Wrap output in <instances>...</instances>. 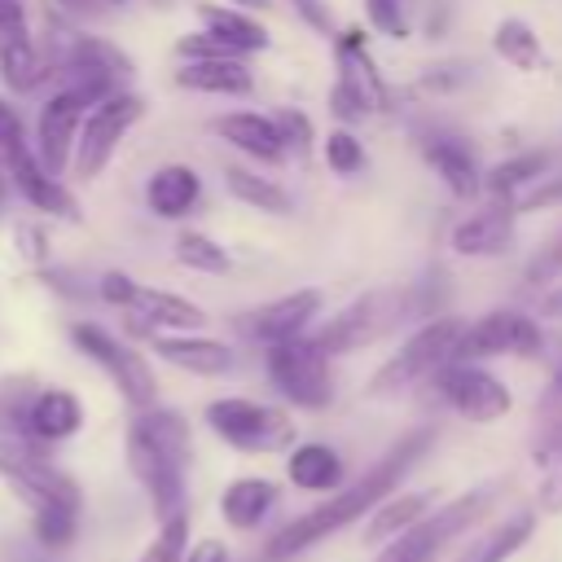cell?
Returning <instances> with one entry per match:
<instances>
[{
	"label": "cell",
	"instance_id": "cell-43",
	"mask_svg": "<svg viewBox=\"0 0 562 562\" xmlns=\"http://www.w3.org/2000/svg\"><path fill=\"white\" fill-rule=\"evenodd\" d=\"M97 299L101 303H110V307H127V299H132V290H136V281L127 277V272H119V268H110V272H101L97 277Z\"/></svg>",
	"mask_w": 562,
	"mask_h": 562
},
{
	"label": "cell",
	"instance_id": "cell-10",
	"mask_svg": "<svg viewBox=\"0 0 562 562\" xmlns=\"http://www.w3.org/2000/svg\"><path fill=\"white\" fill-rule=\"evenodd\" d=\"M263 364H268L272 386L290 404H299V408H329V400H334V369H329V356L312 338L272 342L263 351Z\"/></svg>",
	"mask_w": 562,
	"mask_h": 562
},
{
	"label": "cell",
	"instance_id": "cell-48",
	"mask_svg": "<svg viewBox=\"0 0 562 562\" xmlns=\"http://www.w3.org/2000/svg\"><path fill=\"white\" fill-rule=\"evenodd\" d=\"M540 509H562V461L549 465V474L540 483Z\"/></svg>",
	"mask_w": 562,
	"mask_h": 562
},
{
	"label": "cell",
	"instance_id": "cell-6",
	"mask_svg": "<svg viewBox=\"0 0 562 562\" xmlns=\"http://www.w3.org/2000/svg\"><path fill=\"white\" fill-rule=\"evenodd\" d=\"M70 342H75V351L79 356H88L97 369H105V378L114 382V391L132 404V408H149V404H158V382H154V369H149V360L136 351V347H127L123 338H114L105 325H97V321H70Z\"/></svg>",
	"mask_w": 562,
	"mask_h": 562
},
{
	"label": "cell",
	"instance_id": "cell-54",
	"mask_svg": "<svg viewBox=\"0 0 562 562\" xmlns=\"http://www.w3.org/2000/svg\"><path fill=\"white\" fill-rule=\"evenodd\" d=\"M549 307H553V312H562V294H553V299H549Z\"/></svg>",
	"mask_w": 562,
	"mask_h": 562
},
{
	"label": "cell",
	"instance_id": "cell-4",
	"mask_svg": "<svg viewBox=\"0 0 562 562\" xmlns=\"http://www.w3.org/2000/svg\"><path fill=\"white\" fill-rule=\"evenodd\" d=\"M408 316H413V294H408V285H382V290H369V294H360L356 303H347L338 316H329V321L312 334V342L334 360V356H347V351H360V347L386 338V334H391L400 321H408Z\"/></svg>",
	"mask_w": 562,
	"mask_h": 562
},
{
	"label": "cell",
	"instance_id": "cell-52",
	"mask_svg": "<svg viewBox=\"0 0 562 562\" xmlns=\"http://www.w3.org/2000/svg\"><path fill=\"white\" fill-rule=\"evenodd\" d=\"M9 193H13V189H9V176H4V167H0V215H4V206H9Z\"/></svg>",
	"mask_w": 562,
	"mask_h": 562
},
{
	"label": "cell",
	"instance_id": "cell-14",
	"mask_svg": "<svg viewBox=\"0 0 562 562\" xmlns=\"http://www.w3.org/2000/svg\"><path fill=\"white\" fill-rule=\"evenodd\" d=\"M0 167H4V176H9V189H18V198H22L26 206H35V211H44V215H53V220H70V224L79 220L75 193L66 189L61 176H48V171L40 167L31 140H18V145L0 158Z\"/></svg>",
	"mask_w": 562,
	"mask_h": 562
},
{
	"label": "cell",
	"instance_id": "cell-16",
	"mask_svg": "<svg viewBox=\"0 0 562 562\" xmlns=\"http://www.w3.org/2000/svg\"><path fill=\"white\" fill-rule=\"evenodd\" d=\"M123 312L132 316L127 325L140 338H149V334H193V329L206 325V312L193 299L171 294V290H154V285H140V281H136Z\"/></svg>",
	"mask_w": 562,
	"mask_h": 562
},
{
	"label": "cell",
	"instance_id": "cell-25",
	"mask_svg": "<svg viewBox=\"0 0 562 562\" xmlns=\"http://www.w3.org/2000/svg\"><path fill=\"white\" fill-rule=\"evenodd\" d=\"M198 18H202V31L215 35L220 44H228L237 57L268 48V26L250 9H237V4H198Z\"/></svg>",
	"mask_w": 562,
	"mask_h": 562
},
{
	"label": "cell",
	"instance_id": "cell-37",
	"mask_svg": "<svg viewBox=\"0 0 562 562\" xmlns=\"http://www.w3.org/2000/svg\"><path fill=\"white\" fill-rule=\"evenodd\" d=\"M184 549H189V518L176 514V518L158 522V536H154V544L145 549L140 562H184Z\"/></svg>",
	"mask_w": 562,
	"mask_h": 562
},
{
	"label": "cell",
	"instance_id": "cell-55",
	"mask_svg": "<svg viewBox=\"0 0 562 562\" xmlns=\"http://www.w3.org/2000/svg\"><path fill=\"white\" fill-rule=\"evenodd\" d=\"M101 4H105V9H110V4H127V0H101Z\"/></svg>",
	"mask_w": 562,
	"mask_h": 562
},
{
	"label": "cell",
	"instance_id": "cell-1",
	"mask_svg": "<svg viewBox=\"0 0 562 562\" xmlns=\"http://www.w3.org/2000/svg\"><path fill=\"white\" fill-rule=\"evenodd\" d=\"M430 443H435V426H417V430H408V435H400L360 479H351L342 492H334L329 501H321L316 509H307V514H299V518H290L268 544H263V553H259V562H290V558H299V553H307L312 544H321V540H329L334 531H342V527H351L356 518H364L378 501H386L391 492H395V483L430 452Z\"/></svg>",
	"mask_w": 562,
	"mask_h": 562
},
{
	"label": "cell",
	"instance_id": "cell-13",
	"mask_svg": "<svg viewBox=\"0 0 562 562\" xmlns=\"http://www.w3.org/2000/svg\"><path fill=\"white\" fill-rule=\"evenodd\" d=\"M544 334L527 312H487L461 329L452 360H487V356H540Z\"/></svg>",
	"mask_w": 562,
	"mask_h": 562
},
{
	"label": "cell",
	"instance_id": "cell-32",
	"mask_svg": "<svg viewBox=\"0 0 562 562\" xmlns=\"http://www.w3.org/2000/svg\"><path fill=\"white\" fill-rule=\"evenodd\" d=\"M492 48L501 61H509L514 70H536L540 66V35L531 31V22L522 18H501L496 31H492Z\"/></svg>",
	"mask_w": 562,
	"mask_h": 562
},
{
	"label": "cell",
	"instance_id": "cell-22",
	"mask_svg": "<svg viewBox=\"0 0 562 562\" xmlns=\"http://www.w3.org/2000/svg\"><path fill=\"white\" fill-rule=\"evenodd\" d=\"M202 198V176L189 162H162L145 180V206L158 220H184Z\"/></svg>",
	"mask_w": 562,
	"mask_h": 562
},
{
	"label": "cell",
	"instance_id": "cell-36",
	"mask_svg": "<svg viewBox=\"0 0 562 562\" xmlns=\"http://www.w3.org/2000/svg\"><path fill=\"white\" fill-rule=\"evenodd\" d=\"M75 531H79V509H70V505H35L31 536H35L40 549L61 553V549L75 544Z\"/></svg>",
	"mask_w": 562,
	"mask_h": 562
},
{
	"label": "cell",
	"instance_id": "cell-49",
	"mask_svg": "<svg viewBox=\"0 0 562 562\" xmlns=\"http://www.w3.org/2000/svg\"><path fill=\"white\" fill-rule=\"evenodd\" d=\"M184 562H228V549L220 540H202V544L184 549Z\"/></svg>",
	"mask_w": 562,
	"mask_h": 562
},
{
	"label": "cell",
	"instance_id": "cell-27",
	"mask_svg": "<svg viewBox=\"0 0 562 562\" xmlns=\"http://www.w3.org/2000/svg\"><path fill=\"white\" fill-rule=\"evenodd\" d=\"M272 505H277V483H268V479H233L220 492V514L237 531H255Z\"/></svg>",
	"mask_w": 562,
	"mask_h": 562
},
{
	"label": "cell",
	"instance_id": "cell-15",
	"mask_svg": "<svg viewBox=\"0 0 562 562\" xmlns=\"http://www.w3.org/2000/svg\"><path fill=\"white\" fill-rule=\"evenodd\" d=\"M79 119H83V105L53 88L44 101H40V114H35V158L48 176H66L70 171V149H75V136H79Z\"/></svg>",
	"mask_w": 562,
	"mask_h": 562
},
{
	"label": "cell",
	"instance_id": "cell-9",
	"mask_svg": "<svg viewBox=\"0 0 562 562\" xmlns=\"http://www.w3.org/2000/svg\"><path fill=\"white\" fill-rule=\"evenodd\" d=\"M461 329H465L461 316H435V321H426V325L413 329V334L404 338V347L373 373L369 391H373V395H386V391H404V386L430 378L439 364L452 360V347H457Z\"/></svg>",
	"mask_w": 562,
	"mask_h": 562
},
{
	"label": "cell",
	"instance_id": "cell-46",
	"mask_svg": "<svg viewBox=\"0 0 562 562\" xmlns=\"http://www.w3.org/2000/svg\"><path fill=\"white\" fill-rule=\"evenodd\" d=\"M290 9H294L312 31L334 35V13H329V4H325V0H290Z\"/></svg>",
	"mask_w": 562,
	"mask_h": 562
},
{
	"label": "cell",
	"instance_id": "cell-34",
	"mask_svg": "<svg viewBox=\"0 0 562 562\" xmlns=\"http://www.w3.org/2000/svg\"><path fill=\"white\" fill-rule=\"evenodd\" d=\"M224 189H228L237 202L255 206V211H268V215L290 211V198L281 193V184H272L268 176H255V171H246V167H228V171H224Z\"/></svg>",
	"mask_w": 562,
	"mask_h": 562
},
{
	"label": "cell",
	"instance_id": "cell-23",
	"mask_svg": "<svg viewBox=\"0 0 562 562\" xmlns=\"http://www.w3.org/2000/svg\"><path fill=\"white\" fill-rule=\"evenodd\" d=\"M215 136H224L233 149L259 158V162H281L285 149H281V132L272 123V114H255V110H233V114H220L215 123Z\"/></svg>",
	"mask_w": 562,
	"mask_h": 562
},
{
	"label": "cell",
	"instance_id": "cell-28",
	"mask_svg": "<svg viewBox=\"0 0 562 562\" xmlns=\"http://www.w3.org/2000/svg\"><path fill=\"white\" fill-rule=\"evenodd\" d=\"M536 531V514H509L505 522H496L492 531H483L479 540H470L452 562H509Z\"/></svg>",
	"mask_w": 562,
	"mask_h": 562
},
{
	"label": "cell",
	"instance_id": "cell-24",
	"mask_svg": "<svg viewBox=\"0 0 562 562\" xmlns=\"http://www.w3.org/2000/svg\"><path fill=\"white\" fill-rule=\"evenodd\" d=\"M176 83L184 92H211V97H246L255 88L250 70L241 57H198V61H180Z\"/></svg>",
	"mask_w": 562,
	"mask_h": 562
},
{
	"label": "cell",
	"instance_id": "cell-29",
	"mask_svg": "<svg viewBox=\"0 0 562 562\" xmlns=\"http://www.w3.org/2000/svg\"><path fill=\"white\" fill-rule=\"evenodd\" d=\"M285 474L303 492H329V487L342 483L347 470H342V457L329 443H299L290 452V461H285Z\"/></svg>",
	"mask_w": 562,
	"mask_h": 562
},
{
	"label": "cell",
	"instance_id": "cell-2",
	"mask_svg": "<svg viewBox=\"0 0 562 562\" xmlns=\"http://www.w3.org/2000/svg\"><path fill=\"white\" fill-rule=\"evenodd\" d=\"M189 461H193V435L184 413L158 404L136 408V417L127 422V470L145 487L158 522L184 514Z\"/></svg>",
	"mask_w": 562,
	"mask_h": 562
},
{
	"label": "cell",
	"instance_id": "cell-47",
	"mask_svg": "<svg viewBox=\"0 0 562 562\" xmlns=\"http://www.w3.org/2000/svg\"><path fill=\"white\" fill-rule=\"evenodd\" d=\"M48 9L61 13V18H70V22H83V18H97L105 4L101 0H48Z\"/></svg>",
	"mask_w": 562,
	"mask_h": 562
},
{
	"label": "cell",
	"instance_id": "cell-45",
	"mask_svg": "<svg viewBox=\"0 0 562 562\" xmlns=\"http://www.w3.org/2000/svg\"><path fill=\"white\" fill-rule=\"evenodd\" d=\"M18 140H26V123H22L18 105H13L9 97H0V158H4Z\"/></svg>",
	"mask_w": 562,
	"mask_h": 562
},
{
	"label": "cell",
	"instance_id": "cell-17",
	"mask_svg": "<svg viewBox=\"0 0 562 562\" xmlns=\"http://www.w3.org/2000/svg\"><path fill=\"white\" fill-rule=\"evenodd\" d=\"M316 312H321V294H316V290H294V294H281V299H272V303L246 312V316L237 321V329H241L250 342L272 347V342L299 338Z\"/></svg>",
	"mask_w": 562,
	"mask_h": 562
},
{
	"label": "cell",
	"instance_id": "cell-3",
	"mask_svg": "<svg viewBox=\"0 0 562 562\" xmlns=\"http://www.w3.org/2000/svg\"><path fill=\"white\" fill-rule=\"evenodd\" d=\"M505 492V483H479L470 492H461L457 501H448L443 509L422 514L408 531H400L395 540H386V549L373 562H435L452 540H461Z\"/></svg>",
	"mask_w": 562,
	"mask_h": 562
},
{
	"label": "cell",
	"instance_id": "cell-50",
	"mask_svg": "<svg viewBox=\"0 0 562 562\" xmlns=\"http://www.w3.org/2000/svg\"><path fill=\"white\" fill-rule=\"evenodd\" d=\"M18 26H31L26 4L22 0H0V31H18Z\"/></svg>",
	"mask_w": 562,
	"mask_h": 562
},
{
	"label": "cell",
	"instance_id": "cell-41",
	"mask_svg": "<svg viewBox=\"0 0 562 562\" xmlns=\"http://www.w3.org/2000/svg\"><path fill=\"white\" fill-rule=\"evenodd\" d=\"M527 285H549V281H558L562 277V233L549 241V246H540L536 255H531V263H527Z\"/></svg>",
	"mask_w": 562,
	"mask_h": 562
},
{
	"label": "cell",
	"instance_id": "cell-35",
	"mask_svg": "<svg viewBox=\"0 0 562 562\" xmlns=\"http://www.w3.org/2000/svg\"><path fill=\"white\" fill-rule=\"evenodd\" d=\"M171 255H176V263H180V268H189V272H206V277L228 272V250H224L215 237L193 233V228H184V233L176 237Z\"/></svg>",
	"mask_w": 562,
	"mask_h": 562
},
{
	"label": "cell",
	"instance_id": "cell-19",
	"mask_svg": "<svg viewBox=\"0 0 562 562\" xmlns=\"http://www.w3.org/2000/svg\"><path fill=\"white\" fill-rule=\"evenodd\" d=\"M53 79V61L40 48V40L31 35V26L18 31H0V83L18 97L40 92Z\"/></svg>",
	"mask_w": 562,
	"mask_h": 562
},
{
	"label": "cell",
	"instance_id": "cell-33",
	"mask_svg": "<svg viewBox=\"0 0 562 562\" xmlns=\"http://www.w3.org/2000/svg\"><path fill=\"white\" fill-rule=\"evenodd\" d=\"M40 382L31 373H4L0 378V439H26V408Z\"/></svg>",
	"mask_w": 562,
	"mask_h": 562
},
{
	"label": "cell",
	"instance_id": "cell-31",
	"mask_svg": "<svg viewBox=\"0 0 562 562\" xmlns=\"http://www.w3.org/2000/svg\"><path fill=\"white\" fill-rule=\"evenodd\" d=\"M426 509H430V492H400V496H386V501H378V505L369 509L364 540H369V544L395 540V536L408 531Z\"/></svg>",
	"mask_w": 562,
	"mask_h": 562
},
{
	"label": "cell",
	"instance_id": "cell-8",
	"mask_svg": "<svg viewBox=\"0 0 562 562\" xmlns=\"http://www.w3.org/2000/svg\"><path fill=\"white\" fill-rule=\"evenodd\" d=\"M0 479L31 509L35 505H70V509L83 505L79 483L61 465H53L44 443H35V439H0Z\"/></svg>",
	"mask_w": 562,
	"mask_h": 562
},
{
	"label": "cell",
	"instance_id": "cell-21",
	"mask_svg": "<svg viewBox=\"0 0 562 562\" xmlns=\"http://www.w3.org/2000/svg\"><path fill=\"white\" fill-rule=\"evenodd\" d=\"M83 426V404L75 391L66 386H40L31 395V408H26V439L35 443H61L70 435H79Z\"/></svg>",
	"mask_w": 562,
	"mask_h": 562
},
{
	"label": "cell",
	"instance_id": "cell-7",
	"mask_svg": "<svg viewBox=\"0 0 562 562\" xmlns=\"http://www.w3.org/2000/svg\"><path fill=\"white\" fill-rule=\"evenodd\" d=\"M206 426L237 452H281L294 443V422L259 400L246 395H224L206 404Z\"/></svg>",
	"mask_w": 562,
	"mask_h": 562
},
{
	"label": "cell",
	"instance_id": "cell-39",
	"mask_svg": "<svg viewBox=\"0 0 562 562\" xmlns=\"http://www.w3.org/2000/svg\"><path fill=\"white\" fill-rule=\"evenodd\" d=\"M272 123H277V132H281L285 158H290V154H294V158H307V154H312V123H307V114L281 110V114H272Z\"/></svg>",
	"mask_w": 562,
	"mask_h": 562
},
{
	"label": "cell",
	"instance_id": "cell-11",
	"mask_svg": "<svg viewBox=\"0 0 562 562\" xmlns=\"http://www.w3.org/2000/svg\"><path fill=\"white\" fill-rule=\"evenodd\" d=\"M334 57H338V79L329 88V110L338 119H360V114H373V110H386L391 101V88L382 79V70L373 66L369 57V44L364 35L351 26V31H334Z\"/></svg>",
	"mask_w": 562,
	"mask_h": 562
},
{
	"label": "cell",
	"instance_id": "cell-20",
	"mask_svg": "<svg viewBox=\"0 0 562 562\" xmlns=\"http://www.w3.org/2000/svg\"><path fill=\"white\" fill-rule=\"evenodd\" d=\"M149 347L158 351V360L184 369V373H198V378H220L237 364L233 347L220 342V338H202L198 329L193 334H149Z\"/></svg>",
	"mask_w": 562,
	"mask_h": 562
},
{
	"label": "cell",
	"instance_id": "cell-38",
	"mask_svg": "<svg viewBox=\"0 0 562 562\" xmlns=\"http://www.w3.org/2000/svg\"><path fill=\"white\" fill-rule=\"evenodd\" d=\"M325 162H329V171H338V176H356L360 167H364V149H360V140L351 136V132H329L325 136Z\"/></svg>",
	"mask_w": 562,
	"mask_h": 562
},
{
	"label": "cell",
	"instance_id": "cell-18",
	"mask_svg": "<svg viewBox=\"0 0 562 562\" xmlns=\"http://www.w3.org/2000/svg\"><path fill=\"white\" fill-rule=\"evenodd\" d=\"M514 237H518V211L509 202H487L483 211H474L452 228V250L465 259H487V255H505Z\"/></svg>",
	"mask_w": 562,
	"mask_h": 562
},
{
	"label": "cell",
	"instance_id": "cell-40",
	"mask_svg": "<svg viewBox=\"0 0 562 562\" xmlns=\"http://www.w3.org/2000/svg\"><path fill=\"white\" fill-rule=\"evenodd\" d=\"M553 202H562V171H544V176H536L518 198H514V211H536V206H553Z\"/></svg>",
	"mask_w": 562,
	"mask_h": 562
},
{
	"label": "cell",
	"instance_id": "cell-5",
	"mask_svg": "<svg viewBox=\"0 0 562 562\" xmlns=\"http://www.w3.org/2000/svg\"><path fill=\"white\" fill-rule=\"evenodd\" d=\"M145 119V97L132 92V88H119L110 92L105 101L88 105L83 119H79V136H75V149H70V176L75 180H97L110 158L119 154L123 136Z\"/></svg>",
	"mask_w": 562,
	"mask_h": 562
},
{
	"label": "cell",
	"instance_id": "cell-26",
	"mask_svg": "<svg viewBox=\"0 0 562 562\" xmlns=\"http://www.w3.org/2000/svg\"><path fill=\"white\" fill-rule=\"evenodd\" d=\"M422 154H426V162L435 167V176H439L457 198H474V193L483 189V171H479V162H474V154H470L465 140L439 136V140H430Z\"/></svg>",
	"mask_w": 562,
	"mask_h": 562
},
{
	"label": "cell",
	"instance_id": "cell-44",
	"mask_svg": "<svg viewBox=\"0 0 562 562\" xmlns=\"http://www.w3.org/2000/svg\"><path fill=\"white\" fill-rule=\"evenodd\" d=\"M18 250H22V259H31L35 268H44V263H48V233H44L40 224H18Z\"/></svg>",
	"mask_w": 562,
	"mask_h": 562
},
{
	"label": "cell",
	"instance_id": "cell-42",
	"mask_svg": "<svg viewBox=\"0 0 562 562\" xmlns=\"http://www.w3.org/2000/svg\"><path fill=\"white\" fill-rule=\"evenodd\" d=\"M364 13H369V22H373L382 35H395V40H404V35H408L404 0H364Z\"/></svg>",
	"mask_w": 562,
	"mask_h": 562
},
{
	"label": "cell",
	"instance_id": "cell-12",
	"mask_svg": "<svg viewBox=\"0 0 562 562\" xmlns=\"http://www.w3.org/2000/svg\"><path fill=\"white\" fill-rule=\"evenodd\" d=\"M430 378H435V386H439V400H443L457 417H465V422H474V426L501 422V417L514 408L509 386H505L496 373L479 369L474 360H448V364H439Z\"/></svg>",
	"mask_w": 562,
	"mask_h": 562
},
{
	"label": "cell",
	"instance_id": "cell-53",
	"mask_svg": "<svg viewBox=\"0 0 562 562\" xmlns=\"http://www.w3.org/2000/svg\"><path fill=\"white\" fill-rule=\"evenodd\" d=\"M549 386L562 395V356H558V364H553V378H549Z\"/></svg>",
	"mask_w": 562,
	"mask_h": 562
},
{
	"label": "cell",
	"instance_id": "cell-51",
	"mask_svg": "<svg viewBox=\"0 0 562 562\" xmlns=\"http://www.w3.org/2000/svg\"><path fill=\"white\" fill-rule=\"evenodd\" d=\"M228 4H237V9H250V13H263V9H272V0H228Z\"/></svg>",
	"mask_w": 562,
	"mask_h": 562
},
{
	"label": "cell",
	"instance_id": "cell-30",
	"mask_svg": "<svg viewBox=\"0 0 562 562\" xmlns=\"http://www.w3.org/2000/svg\"><path fill=\"white\" fill-rule=\"evenodd\" d=\"M553 167V154L549 149H531V154H514V158H505V162H496L487 176H483V189L492 193V202H509L514 206V198L536 180V176H544Z\"/></svg>",
	"mask_w": 562,
	"mask_h": 562
}]
</instances>
